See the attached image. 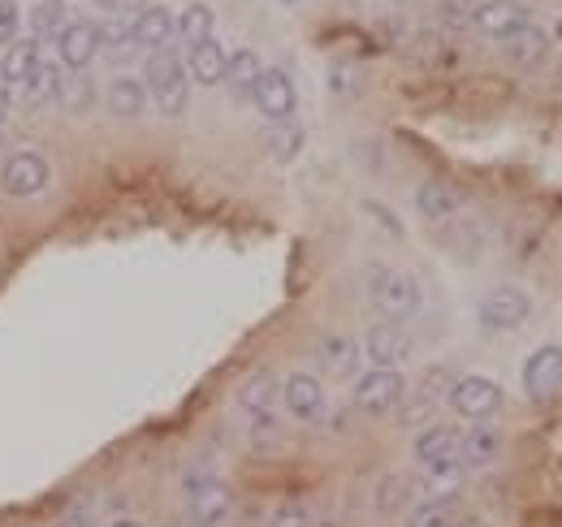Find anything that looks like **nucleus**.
Returning <instances> with one entry per match:
<instances>
[{
  "label": "nucleus",
  "instance_id": "nucleus-11",
  "mask_svg": "<svg viewBox=\"0 0 562 527\" xmlns=\"http://www.w3.org/2000/svg\"><path fill=\"white\" fill-rule=\"evenodd\" d=\"M363 355L372 359V368H398L412 359V333L394 321L385 325H372L368 337H363Z\"/></svg>",
  "mask_w": 562,
  "mask_h": 527
},
{
  "label": "nucleus",
  "instance_id": "nucleus-1",
  "mask_svg": "<svg viewBox=\"0 0 562 527\" xmlns=\"http://www.w3.org/2000/svg\"><path fill=\"white\" fill-rule=\"evenodd\" d=\"M143 87H147V100H156V109L165 117H182L187 113V100H191V78L187 66L173 48H156L143 66Z\"/></svg>",
  "mask_w": 562,
  "mask_h": 527
},
{
  "label": "nucleus",
  "instance_id": "nucleus-15",
  "mask_svg": "<svg viewBox=\"0 0 562 527\" xmlns=\"http://www.w3.org/2000/svg\"><path fill=\"white\" fill-rule=\"evenodd\" d=\"M131 31H135V48H169V40L178 35V18L165 4H147L135 13Z\"/></svg>",
  "mask_w": 562,
  "mask_h": 527
},
{
  "label": "nucleus",
  "instance_id": "nucleus-39",
  "mask_svg": "<svg viewBox=\"0 0 562 527\" xmlns=\"http://www.w3.org/2000/svg\"><path fill=\"white\" fill-rule=\"evenodd\" d=\"M363 212H372V216H381V225H385L390 234H403V225H398V221H394V216H390L385 208H376V203H363Z\"/></svg>",
  "mask_w": 562,
  "mask_h": 527
},
{
  "label": "nucleus",
  "instance_id": "nucleus-19",
  "mask_svg": "<svg viewBox=\"0 0 562 527\" xmlns=\"http://www.w3.org/2000/svg\"><path fill=\"white\" fill-rule=\"evenodd\" d=\"M260 74H265V66H260V57H256L251 48H238V53L225 57V87H229V96H234L238 104L256 96Z\"/></svg>",
  "mask_w": 562,
  "mask_h": 527
},
{
  "label": "nucleus",
  "instance_id": "nucleus-21",
  "mask_svg": "<svg viewBox=\"0 0 562 527\" xmlns=\"http://www.w3.org/2000/svg\"><path fill=\"white\" fill-rule=\"evenodd\" d=\"M321 368L329 377H355V368H359V341L347 337V333L321 337Z\"/></svg>",
  "mask_w": 562,
  "mask_h": 527
},
{
  "label": "nucleus",
  "instance_id": "nucleus-7",
  "mask_svg": "<svg viewBox=\"0 0 562 527\" xmlns=\"http://www.w3.org/2000/svg\"><path fill=\"white\" fill-rule=\"evenodd\" d=\"M48 182H53V169H48V160H44L40 152H13V156L0 165V187H4V195H13V199L44 195Z\"/></svg>",
  "mask_w": 562,
  "mask_h": 527
},
{
  "label": "nucleus",
  "instance_id": "nucleus-34",
  "mask_svg": "<svg viewBox=\"0 0 562 527\" xmlns=\"http://www.w3.org/2000/svg\"><path fill=\"white\" fill-rule=\"evenodd\" d=\"M251 441H256L260 450H269V446H278L281 441V424H278V415H273V411L251 419Z\"/></svg>",
  "mask_w": 562,
  "mask_h": 527
},
{
  "label": "nucleus",
  "instance_id": "nucleus-16",
  "mask_svg": "<svg viewBox=\"0 0 562 527\" xmlns=\"http://www.w3.org/2000/svg\"><path fill=\"white\" fill-rule=\"evenodd\" d=\"M502 455V433L493 428L490 419H481L476 428H468L459 437V467H490Z\"/></svg>",
  "mask_w": 562,
  "mask_h": 527
},
{
  "label": "nucleus",
  "instance_id": "nucleus-10",
  "mask_svg": "<svg viewBox=\"0 0 562 527\" xmlns=\"http://www.w3.org/2000/svg\"><path fill=\"white\" fill-rule=\"evenodd\" d=\"M524 390L532 402H550L562 394V346H541L524 363Z\"/></svg>",
  "mask_w": 562,
  "mask_h": 527
},
{
  "label": "nucleus",
  "instance_id": "nucleus-35",
  "mask_svg": "<svg viewBox=\"0 0 562 527\" xmlns=\"http://www.w3.org/2000/svg\"><path fill=\"white\" fill-rule=\"evenodd\" d=\"M269 527H312V511H307L303 502H285V506L273 511Z\"/></svg>",
  "mask_w": 562,
  "mask_h": 527
},
{
  "label": "nucleus",
  "instance_id": "nucleus-43",
  "mask_svg": "<svg viewBox=\"0 0 562 527\" xmlns=\"http://www.w3.org/2000/svg\"><path fill=\"white\" fill-rule=\"evenodd\" d=\"M554 40L562 44V18H559V26H554Z\"/></svg>",
  "mask_w": 562,
  "mask_h": 527
},
{
  "label": "nucleus",
  "instance_id": "nucleus-26",
  "mask_svg": "<svg viewBox=\"0 0 562 527\" xmlns=\"http://www.w3.org/2000/svg\"><path fill=\"white\" fill-rule=\"evenodd\" d=\"M70 9L61 4V0H40L26 18H31V31H35V40L44 44V40H61V31L70 26V18H66Z\"/></svg>",
  "mask_w": 562,
  "mask_h": 527
},
{
  "label": "nucleus",
  "instance_id": "nucleus-28",
  "mask_svg": "<svg viewBox=\"0 0 562 527\" xmlns=\"http://www.w3.org/2000/svg\"><path fill=\"white\" fill-rule=\"evenodd\" d=\"M407 527H459V497H424Z\"/></svg>",
  "mask_w": 562,
  "mask_h": 527
},
{
  "label": "nucleus",
  "instance_id": "nucleus-36",
  "mask_svg": "<svg viewBox=\"0 0 562 527\" xmlns=\"http://www.w3.org/2000/svg\"><path fill=\"white\" fill-rule=\"evenodd\" d=\"M18 22H22L18 0H0V44H4V48L18 40Z\"/></svg>",
  "mask_w": 562,
  "mask_h": 527
},
{
  "label": "nucleus",
  "instance_id": "nucleus-4",
  "mask_svg": "<svg viewBox=\"0 0 562 527\" xmlns=\"http://www.w3.org/2000/svg\"><path fill=\"white\" fill-rule=\"evenodd\" d=\"M450 411L454 415H463V419H472V424H481V419H493L497 411H502V385L490 381V377H459L454 385H450Z\"/></svg>",
  "mask_w": 562,
  "mask_h": 527
},
{
  "label": "nucleus",
  "instance_id": "nucleus-38",
  "mask_svg": "<svg viewBox=\"0 0 562 527\" xmlns=\"http://www.w3.org/2000/svg\"><path fill=\"white\" fill-rule=\"evenodd\" d=\"M299 143H303V134H299V131L281 134V138H278V156H281V160H290V156L299 152Z\"/></svg>",
  "mask_w": 562,
  "mask_h": 527
},
{
  "label": "nucleus",
  "instance_id": "nucleus-12",
  "mask_svg": "<svg viewBox=\"0 0 562 527\" xmlns=\"http://www.w3.org/2000/svg\"><path fill=\"white\" fill-rule=\"evenodd\" d=\"M472 26L481 35H490V40H510L515 31L528 26V4L524 0H481Z\"/></svg>",
  "mask_w": 562,
  "mask_h": 527
},
{
  "label": "nucleus",
  "instance_id": "nucleus-42",
  "mask_svg": "<svg viewBox=\"0 0 562 527\" xmlns=\"http://www.w3.org/2000/svg\"><path fill=\"white\" fill-rule=\"evenodd\" d=\"M109 527H143L139 519H117V524H109Z\"/></svg>",
  "mask_w": 562,
  "mask_h": 527
},
{
  "label": "nucleus",
  "instance_id": "nucleus-31",
  "mask_svg": "<svg viewBox=\"0 0 562 527\" xmlns=\"http://www.w3.org/2000/svg\"><path fill=\"white\" fill-rule=\"evenodd\" d=\"M450 385H454L450 368H428V372H424V381H420V394H416V402H412V411H407V415H412V419H416V415H424V411H428L437 397L450 394Z\"/></svg>",
  "mask_w": 562,
  "mask_h": 527
},
{
  "label": "nucleus",
  "instance_id": "nucleus-13",
  "mask_svg": "<svg viewBox=\"0 0 562 527\" xmlns=\"http://www.w3.org/2000/svg\"><path fill=\"white\" fill-rule=\"evenodd\" d=\"M281 402H285V411H290L294 419L316 424V419L325 415V385H321L312 372H294V377L281 381Z\"/></svg>",
  "mask_w": 562,
  "mask_h": 527
},
{
  "label": "nucleus",
  "instance_id": "nucleus-3",
  "mask_svg": "<svg viewBox=\"0 0 562 527\" xmlns=\"http://www.w3.org/2000/svg\"><path fill=\"white\" fill-rule=\"evenodd\" d=\"M407 402V381L398 368H372L355 381V411L363 415H390Z\"/></svg>",
  "mask_w": 562,
  "mask_h": 527
},
{
  "label": "nucleus",
  "instance_id": "nucleus-20",
  "mask_svg": "<svg viewBox=\"0 0 562 527\" xmlns=\"http://www.w3.org/2000/svg\"><path fill=\"white\" fill-rule=\"evenodd\" d=\"M44 61V53H40V40H13L9 48H4V57H0V78L9 82V87H22L35 66Z\"/></svg>",
  "mask_w": 562,
  "mask_h": 527
},
{
  "label": "nucleus",
  "instance_id": "nucleus-33",
  "mask_svg": "<svg viewBox=\"0 0 562 527\" xmlns=\"http://www.w3.org/2000/svg\"><path fill=\"white\" fill-rule=\"evenodd\" d=\"M476 9H481V0H441V22L459 31V26H468L476 18Z\"/></svg>",
  "mask_w": 562,
  "mask_h": 527
},
{
  "label": "nucleus",
  "instance_id": "nucleus-29",
  "mask_svg": "<svg viewBox=\"0 0 562 527\" xmlns=\"http://www.w3.org/2000/svg\"><path fill=\"white\" fill-rule=\"evenodd\" d=\"M212 26H216V13H212V4H187L182 13H178V35L187 40V48L191 44H204V40H212Z\"/></svg>",
  "mask_w": 562,
  "mask_h": 527
},
{
  "label": "nucleus",
  "instance_id": "nucleus-8",
  "mask_svg": "<svg viewBox=\"0 0 562 527\" xmlns=\"http://www.w3.org/2000/svg\"><path fill=\"white\" fill-rule=\"evenodd\" d=\"M528 316H532V299H528V290H519V285H497V290H490V294L481 299V307H476V321L493 333L519 329Z\"/></svg>",
  "mask_w": 562,
  "mask_h": 527
},
{
  "label": "nucleus",
  "instance_id": "nucleus-6",
  "mask_svg": "<svg viewBox=\"0 0 562 527\" xmlns=\"http://www.w3.org/2000/svg\"><path fill=\"white\" fill-rule=\"evenodd\" d=\"M459 428H450V424H428L420 437H416V459L424 462V471L428 475H437V480H450V475H459L463 467H459Z\"/></svg>",
  "mask_w": 562,
  "mask_h": 527
},
{
  "label": "nucleus",
  "instance_id": "nucleus-37",
  "mask_svg": "<svg viewBox=\"0 0 562 527\" xmlns=\"http://www.w3.org/2000/svg\"><path fill=\"white\" fill-rule=\"evenodd\" d=\"M104 13H113V18H122V13H139L147 9V0H95Z\"/></svg>",
  "mask_w": 562,
  "mask_h": 527
},
{
  "label": "nucleus",
  "instance_id": "nucleus-9",
  "mask_svg": "<svg viewBox=\"0 0 562 527\" xmlns=\"http://www.w3.org/2000/svg\"><path fill=\"white\" fill-rule=\"evenodd\" d=\"M256 109L273 122V126H290V117H294V104H299V91H294V82H290V74L285 69H265L260 74V82H256Z\"/></svg>",
  "mask_w": 562,
  "mask_h": 527
},
{
  "label": "nucleus",
  "instance_id": "nucleus-32",
  "mask_svg": "<svg viewBox=\"0 0 562 527\" xmlns=\"http://www.w3.org/2000/svg\"><path fill=\"white\" fill-rule=\"evenodd\" d=\"M100 48H109V53H135V31H131V22L109 18V22L100 26Z\"/></svg>",
  "mask_w": 562,
  "mask_h": 527
},
{
  "label": "nucleus",
  "instance_id": "nucleus-17",
  "mask_svg": "<svg viewBox=\"0 0 562 527\" xmlns=\"http://www.w3.org/2000/svg\"><path fill=\"white\" fill-rule=\"evenodd\" d=\"M225 48L216 44V40H204V44H191L187 48V78L191 82H200V87H216V82H225Z\"/></svg>",
  "mask_w": 562,
  "mask_h": 527
},
{
  "label": "nucleus",
  "instance_id": "nucleus-23",
  "mask_svg": "<svg viewBox=\"0 0 562 527\" xmlns=\"http://www.w3.org/2000/svg\"><path fill=\"white\" fill-rule=\"evenodd\" d=\"M57 104L74 113V117H87L91 109H95V82H91V74L87 69H74L61 78V87H57Z\"/></svg>",
  "mask_w": 562,
  "mask_h": 527
},
{
  "label": "nucleus",
  "instance_id": "nucleus-22",
  "mask_svg": "<svg viewBox=\"0 0 562 527\" xmlns=\"http://www.w3.org/2000/svg\"><path fill=\"white\" fill-rule=\"evenodd\" d=\"M502 44H506V57L524 69L541 66V61H546V53H550V35H546L541 26H532V22H528L524 31H515L510 40H502Z\"/></svg>",
  "mask_w": 562,
  "mask_h": 527
},
{
  "label": "nucleus",
  "instance_id": "nucleus-24",
  "mask_svg": "<svg viewBox=\"0 0 562 527\" xmlns=\"http://www.w3.org/2000/svg\"><path fill=\"white\" fill-rule=\"evenodd\" d=\"M281 397V381L273 377V372H256L243 390H238V406L256 419V415H269L273 411V402Z\"/></svg>",
  "mask_w": 562,
  "mask_h": 527
},
{
  "label": "nucleus",
  "instance_id": "nucleus-40",
  "mask_svg": "<svg viewBox=\"0 0 562 527\" xmlns=\"http://www.w3.org/2000/svg\"><path fill=\"white\" fill-rule=\"evenodd\" d=\"M13 117V91L9 87H0V126Z\"/></svg>",
  "mask_w": 562,
  "mask_h": 527
},
{
  "label": "nucleus",
  "instance_id": "nucleus-30",
  "mask_svg": "<svg viewBox=\"0 0 562 527\" xmlns=\"http://www.w3.org/2000/svg\"><path fill=\"white\" fill-rule=\"evenodd\" d=\"M412 493H416L412 475H385V480L376 484V511H381V515H394V511H403V506L412 502Z\"/></svg>",
  "mask_w": 562,
  "mask_h": 527
},
{
  "label": "nucleus",
  "instance_id": "nucleus-5",
  "mask_svg": "<svg viewBox=\"0 0 562 527\" xmlns=\"http://www.w3.org/2000/svg\"><path fill=\"white\" fill-rule=\"evenodd\" d=\"M187 502H191L195 527H221L229 519V506H234L229 489H225L212 471H191V475H187Z\"/></svg>",
  "mask_w": 562,
  "mask_h": 527
},
{
  "label": "nucleus",
  "instance_id": "nucleus-44",
  "mask_svg": "<svg viewBox=\"0 0 562 527\" xmlns=\"http://www.w3.org/2000/svg\"><path fill=\"white\" fill-rule=\"evenodd\" d=\"M459 527H490V524H481V519H472V524H459Z\"/></svg>",
  "mask_w": 562,
  "mask_h": 527
},
{
  "label": "nucleus",
  "instance_id": "nucleus-14",
  "mask_svg": "<svg viewBox=\"0 0 562 527\" xmlns=\"http://www.w3.org/2000/svg\"><path fill=\"white\" fill-rule=\"evenodd\" d=\"M100 53V26L95 22H70L57 40V57L61 69H87Z\"/></svg>",
  "mask_w": 562,
  "mask_h": 527
},
{
  "label": "nucleus",
  "instance_id": "nucleus-41",
  "mask_svg": "<svg viewBox=\"0 0 562 527\" xmlns=\"http://www.w3.org/2000/svg\"><path fill=\"white\" fill-rule=\"evenodd\" d=\"M57 527H87V519H82V515H74V519H66V524H57Z\"/></svg>",
  "mask_w": 562,
  "mask_h": 527
},
{
  "label": "nucleus",
  "instance_id": "nucleus-27",
  "mask_svg": "<svg viewBox=\"0 0 562 527\" xmlns=\"http://www.w3.org/2000/svg\"><path fill=\"white\" fill-rule=\"evenodd\" d=\"M416 208H420L424 221H450L459 212V195L450 187H441V182H424L416 191Z\"/></svg>",
  "mask_w": 562,
  "mask_h": 527
},
{
  "label": "nucleus",
  "instance_id": "nucleus-25",
  "mask_svg": "<svg viewBox=\"0 0 562 527\" xmlns=\"http://www.w3.org/2000/svg\"><path fill=\"white\" fill-rule=\"evenodd\" d=\"M61 66H53V61H40L35 74L18 87L22 91V104H31V109H40V104H48V100H57V87H61Z\"/></svg>",
  "mask_w": 562,
  "mask_h": 527
},
{
  "label": "nucleus",
  "instance_id": "nucleus-2",
  "mask_svg": "<svg viewBox=\"0 0 562 527\" xmlns=\"http://www.w3.org/2000/svg\"><path fill=\"white\" fill-rule=\"evenodd\" d=\"M368 299L394 325H403V321H412L420 312V285H416V277L394 272V268H368Z\"/></svg>",
  "mask_w": 562,
  "mask_h": 527
},
{
  "label": "nucleus",
  "instance_id": "nucleus-45",
  "mask_svg": "<svg viewBox=\"0 0 562 527\" xmlns=\"http://www.w3.org/2000/svg\"><path fill=\"white\" fill-rule=\"evenodd\" d=\"M285 4H294V0H285Z\"/></svg>",
  "mask_w": 562,
  "mask_h": 527
},
{
  "label": "nucleus",
  "instance_id": "nucleus-18",
  "mask_svg": "<svg viewBox=\"0 0 562 527\" xmlns=\"http://www.w3.org/2000/svg\"><path fill=\"white\" fill-rule=\"evenodd\" d=\"M104 104H109V113L122 117V122L143 117V109H147V87H143V78L117 74V78L109 82V91H104Z\"/></svg>",
  "mask_w": 562,
  "mask_h": 527
}]
</instances>
